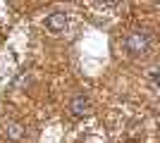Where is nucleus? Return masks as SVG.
I'll return each mask as SVG.
<instances>
[{
	"label": "nucleus",
	"mask_w": 160,
	"mask_h": 143,
	"mask_svg": "<svg viewBox=\"0 0 160 143\" xmlns=\"http://www.w3.org/2000/svg\"><path fill=\"white\" fill-rule=\"evenodd\" d=\"M46 26L53 31V34H60V31H65V26H67V17L62 12H53L50 17L46 19Z\"/></svg>",
	"instance_id": "2"
},
{
	"label": "nucleus",
	"mask_w": 160,
	"mask_h": 143,
	"mask_svg": "<svg viewBox=\"0 0 160 143\" xmlns=\"http://www.w3.org/2000/svg\"><path fill=\"white\" fill-rule=\"evenodd\" d=\"M124 45H127V50H129L132 55H141V53H146V50H148V45H151V38H148L146 31H134V34L127 36Z\"/></svg>",
	"instance_id": "1"
},
{
	"label": "nucleus",
	"mask_w": 160,
	"mask_h": 143,
	"mask_svg": "<svg viewBox=\"0 0 160 143\" xmlns=\"http://www.w3.org/2000/svg\"><path fill=\"white\" fill-rule=\"evenodd\" d=\"M22 134H24L22 124H17V122H7V124H5V136H7V138L17 141V138H22Z\"/></svg>",
	"instance_id": "4"
},
{
	"label": "nucleus",
	"mask_w": 160,
	"mask_h": 143,
	"mask_svg": "<svg viewBox=\"0 0 160 143\" xmlns=\"http://www.w3.org/2000/svg\"><path fill=\"white\" fill-rule=\"evenodd\" d=\"M69 110H72V115H77V117L88 115V100L84 95H74L72 102H69Z\"/></svg>",
	"instance_id": "3"
}]
</instances>
